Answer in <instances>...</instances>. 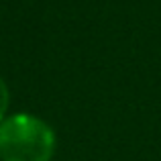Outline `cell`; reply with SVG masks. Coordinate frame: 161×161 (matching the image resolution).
I'll use <instances>...</instances> for the list:
<instances>
[{"label":"cell","mask_w":161,"mask_h":161,"mask_svg":"<svg viewBox=\"0 0 161 161\" xmlns=\"http://www.w3.org/2000/svg\"><path fill=\"white\" fill-rule=\"evenodd\" d=\"M55 133L39 116L20 112L0 122V159L2 161H51Z\"/></svg>","instance_id":"cell-1"},{"label":"cell","mask_w":161,"mask_h":161,"mask_svg":"<svg viewBox=\"0 0 161 161\" xmlns=\"http://www.w3.org/2000/svg\"><path fill=\"white\" fill-rule=\"evenodd\" d=\"M8 100H10L8 88H6V84H4V80L0 78V122L4 120V116H6V110H8Z\"/></svg>","instance_id":"cell-2"}]
</instances>
